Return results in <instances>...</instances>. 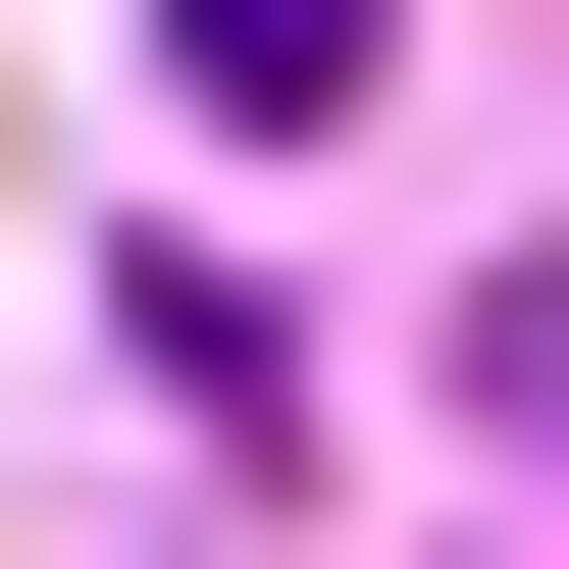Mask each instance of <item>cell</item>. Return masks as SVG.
Wrapping results in <instances>:
<instances>
[{
    "label": "cell",
    "instance_id": "cell-1",
    "mask_svg": "<svg viewBox=\"0 0 569 569\" xmlns=\"http://www.w3.org/2000/svg\"><path fill=\"white\" fill-rule=\"evenodd\" d=\"M362 52H415V0H156V104H208V156H311Z\"/></svg>",
    "mask_w": 569,
    "mask_h": 569
}]
</instances>
